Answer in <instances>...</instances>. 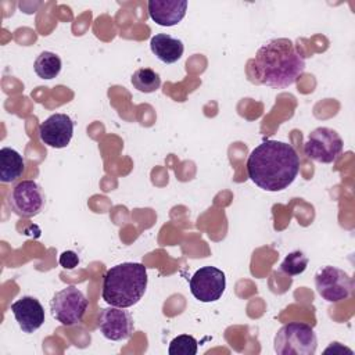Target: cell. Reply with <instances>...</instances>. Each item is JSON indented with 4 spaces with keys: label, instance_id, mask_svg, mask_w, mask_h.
Returning <instances> with one entry per match:
<instances>
[{
    "label": "cell",
    "instance_id": "7",
    "mask_svg": "<svg viewBox=\"0 0 355 355\" xmlns=\"http://www.w3.org/2000/svg\"><path fill=\"white\" fill-rule=\"evenodd\" d=\"M46 204V196L42 186L31 179L15 183L8 193V205L11 211L21 218H33L39 215Z\"/></svg>",
    "mask_w": 355,
    "mask_h": 355
},
{
    "label": "cell",
    "instance_id": "9",
    "mask_svg": "<svg viewBox=\"0 0 355 355\" xmlns=\"http://www.w3.org/2000/svg\"><path fill=\"white\" fill-rule=\"evenodd\" d=\"M190 293L200 302L218 301L226 288L225 273L215 266H202L197 269L189 282Z\"/></svg>",
    "mask_w": 355,
    "mask_h": 355
},
{
    "label": "cell",
    "instance_id": "6",
    "mask_svg": "<svg viewBox=\"0 0 355 355\" xmlns=\"http://www.w3.org/2000/svg\"><path fill=\"white\" fill-rule=\"evenodd\" d=\"M344 141L331 128L319 126L313 129L304 143V154L320 164L334 162L343 153Z\"/></svg>",
    "mask_w": 355,
    "mask_h": 355
},
{
    "label": "cell",
    "instance_id": "15",
    "mask_svg": "<svg viewBox=\"0 0 355 355\" xmlns=\"http://www.w3.org/2000/svg\"><path fill=\"white\" fill-rule=\"evenodd\" d=\"M25 172V161L22 155L11 148L3 147L0 150V180L3 183H12Z\"/></svg>",
    "mask_w": 355,
    "mask_h": 355
},
{
    "label": "cell",
    "instance_id": "19",
    "mask_svg": "<svg viewBox=\"0 0 355 355\" xmlns=\"http://www.w3.org/2000/svg\"><path fill=\"white\" fill-rule=\"evenodd\" d=\"M198 351V343L193 336L180 334L175 337L168 347L169 355H196Z\"/></svg>",
    "mask_w": 355,
    "mask_h": 355
},
{
    "label": "cell",
    "instance_id": "20",
    "mask_svg": "<svg viewBox=\"0 0 355 355\" xmlns=\"http://www.w3.org/2000/svg\"><path fill=\"white\" fill-rule=\"evenodd\" d=\"M58 262H60V265H61L62 268H65V269H73V268H76L78 263H79V257H78V254H76L75 251L68 250V251H64V252L60 255Z\"/></svg>",
    "mask_w": 355,
    "mask_h": 355
},
{
    "label": "cell",
    "instance_id": "14",
    "mask_svg": "<svg viewBox=\"0 0 355 355\" xmlns=\"http://www.w3.org/2000/svg\"><path fill=\"white\" fill-rule=\"evenodd\" d=\"M150 49L159 61L165 64H173L182 58L184 44L180 39L168 33H157L150 40Z\"/></svg>",
    "mask_w": 355,
    "mask_h": 355
},
{
    "label": "cell",
    "instance_id": "5",
    "mask_svg": "<svg viewBox=\"0 0 355 355\" xmlns=\"http://www.w3.org/2000/svg\"><path fill=\"white\" fill-rule=\"evenodd\" d=\"M87 309V298L75 286L57 291L50 301L51 316L64 326L78 324Z\"/></svg>",
    "mask_w": 355,
    "mask_h": 355
},
{
    "label": "cell",
    "instance_id": "8",
    "mask_svg": "<svg viewBox=\"0 0 355 355\" xmlns=\"http://www.w3.org/2000/svg\"><path fill=\"white\" fill-rule=\"evenodd\" d=\"M315 288L324 301L340 302L349 298L354 282L343 269L326 265L315 273Z\"/></svg>",
    "mask_w": 355,
    "mask_h": 355
},
{
    "label": "cell",
    "instance_id": "12",
    "mask_svg": "<svg viewBox=\"0 0 355 355\" xmlns=\"http://www.w3.org/2000/svg\"><path fill=\"white\" fill-rule=\"evenodd\" d=\"M11 311L19 329L24 333H33L44 323V308L35 297H21L11 304Z\"/></svg>",
    "mask_w": 355,
    "mask_h": 355
},
{
    "label": "cell",
    "instance_id": "2",
    "mask_svg": "<svg viewBox=\"0 0 355 355\" xmlns=\"http://www.w3.org/2000/svg\"><path fill=\"white\" fill-rule=\"evenodd\" d=\"M258 83L275 89H286L297 82L305 71V58L295 44L286 37L263 43L251 61Z\"/></svg>",
    "mask_w": 355,
    "mask_h": 355
},
{
    "label": "cell",
    "instance_id": "1",
    "mask_svg": "<svg viewBox=\"0 0 355 355\" xmlns=\"http://www.w3.org/2000/svg\"><path fill=\"white\" fill-rule=\"evenodd\" d=\"M247 175L265 191L287 189L300 172V157L295 148L280 140H265L247 158Z\"/></svg>",
    "mask_w": 355,
    "mask_h": 355
},
{
    "label": "cell",
    "instance_id": "10",
    "mask_svg": "<svg viewBox=\"0 0 355 355\" xmlns=\"http://www.w3.org/2000/svg\"><path fill=\"white\" fill-rule=\"evenodd\" d=\"M98 329L107 340L123 341L130 338L135 330L132 315L125 308L110 305L103 308L98 315Z\"/></svg>",
    "mask_w": 355,
    "mask_h": 355
},
{
    "label": "cell",
    "instance_id": "17",
    "mask_svg": "<svg viewBox=\"0 0 355 355\" xmlns=\"http://www.w3.org/2000/svg\"><path fill=\"white\" fill-rule=\"evenodd\" d=\"M130 82L136 90L141 93H153L159 89L161 76L151 68H139L133 72Z\"/></svg>",
    "mask_w": 355,
    "mask_h": 355
},
{
    "label": "cell",
    "instance_id": "18",
    "mask_svg": "<svg viewBox=\"0 0 355 355\" xmlns=\"http://www.w3.org/2000/svg\"><path fill=\"white\" fill-rule=\"evenodd\" d=\"M308 262H309V259L302 251H300V250L291 251L283 259V262L280 265V270L288 276H297V275H301L302 272H305Z\"/></svg>",
    "mask_w": 355,
    "mask_h": 355
},
{
    "label": "cell",
    "instance_id": "4",
    "mask_svg": "<svg viewBox=\"0 0 355 355\" xmlns=\"http://www.w3.org/2000/svg\"><path fill=\"white\" fill-rule=\"evenodd\" d=\"M273 347L279 355H313L316 352L318 338L309 324L291 322L277 330Z\"/></svg>",
    "mask_w": 355,
    "mask_h": 355
},
{
    "label": "cell",
    "instance_id": "3",
    "mask_svg": "<svg viewBox=\"0 0 355 355\" xmlns=\"http://www.w3.org/2000/svg\"><path fill=\"white\" fill-rule=\"evenodd\" d=\"M147 282V269L140 262H122L111 266L103 277V300L118 308L133 306L144 295Z\"/></svg>",
    "mask_w": 355,
    "mask_h": 355
},
{
    "label": "cell",
    "instance_id": "16",
    "mask_svg": "<svg viewBox=\"0 0 355 355\" xmlns=\"http://www.w3.org/2000/svg\"><path fill=\"white\" fill-rule=\"evenodd\" d=\"M61 58L53 51H42L33 64L36 75L42 79H54L61 72Z\"/></svg>",
    "mask_w": 355,
    "mask_h": 355
},
{
    "label": "cell",
    "instance_id": "11",
    "mask_svg": "<svg viewBox=\"0 0 355 355\" xmlns=\"http://www.w3.org/2000/svg\"><path fill=\"white\" fill-rule=\"evenodd\" d=\"M75 122L67 114H53L39 126V137L42 143L53 148H64L73 136Z\"/></svg>",
    "mask_w": 355,
    "mask_h": 355
},
{
    "label": "cell",
    "instance_id": "13",
    "mask_svg": "<svg viewBox=\"0 0 355 355\" xmlns=\"http://www.w3.org/2000/svg\"><path fill=\"white\" fill-rule=\"evenodd\" d=\"M151 19L159 26H173L179 24L187 11L186 0H150L147 3Z\"/></svg>",
    "mask_w": 355,
    "mask_h": 355
}]
</instances>
